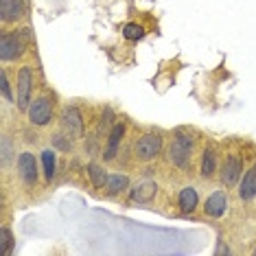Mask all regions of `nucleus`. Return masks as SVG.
Here are the masks:
<instances>
[{
	"mask_svg": "<svg viewBox=\"0 0 256 256\" xmlns=\"http://www.w3.org/2000/svg\"><path fill=\"white\" fill-rule=\"evenodd\" d=\"M190 151H193V138L182 134V136H178L176 140H173L171 149H168V158H171V162L178 166H188Z\"/></svg>",
	"mask_w": 256,
	"mask_h": 256,
	"instance_id": "f257e3e1",
	"label": "nucleus"
},
{
	"mask_svg": "<svg viewBox=\"0 0 256 256\" xmlns=\"http://www.w3.org/2000/svg\"><path fill=\"white\" fill-rule=\"evenodd\" d=\"M24 36L26 33H4L0 40V57L4 62H11L20 57L22 48H24Z\"/></svg>",
	"mask_w": 256,
	"mask_h": 256,
	"instance_id": "f03ea898",
	"label": "nucleus"
},
{
	"mask_svg": "<svg viewBox=\"0 0 256 256\" xmlns=\"http://www.w3.org/2000/svg\"><path fill=\"white\" fill-rule=\"evenodd\" d=\"M162 149V138L158 134H147L136 142V158L138 160H154Z\"/></svg>",
	"mask_w": 256,
	"mask_h": 256,
	"instance_id": "7ed1b4c3",
	"label": "nucleus"
},
{
	"mask_svg": "<svg viewBox=\"0 0 256 256\" xmlns=\"http://www.w3.org/2000/svg\"><path fill=\"white\" fill-rule=\"evenodd\" d=\"M28 118L36 125H46L50 118H53V106L46 96H40L28 106Z\"/></svg>",
	"mask_w": 256,
	"mask_h": 256,
	"instance_id": "20e7f679",
	"label": "nucleus"
},
{
	"mask_svg": "<svg viewBox=\"0 0 256 256\" xmlns=\"http://www.w3.org/2000/svg\"><path fill=\"white\" fill-rule=\"evenodd\" d=\"M31 84H33V74L28 68H22L20 77H18V108L20 110H28L31 106Z\"/></svg>",
	"mask_w": 256,
	"mask_h": 256,
	"instance_id": "39448f33",
	"label": "nucleus"
},
{
	"mask_svg": "<svg viewBox=\"0 0 256 256\" xmlns=\"http://www.w3.org/2000/svg\"><path fill=\"white\" fill-rule=\"evenodd\" d=\"M18 171L22 180H24L26 184H36L38 180V164H36V158H33V154H28V151H24V154H20L18 158Z\"/></svg>",
	"mask_w": 256,
	"mask_h": 256,
	"instance_id": "423d86ee",
	"label": "nucleus"
},
{
	"mask_svg": "<svg viewBox=\"0 0 256 256\" xmlns=\"http://www.w3.org/2000/svg\"><path fill=\"white\" fill-rule=\"evenodd\" d=\"M243 171V162L236 158V156H230L228 160H226V166H224V173H221V180H224L226 186H234L238 176H241Z\"/></svg>",
	"mask_w": 256,
	"mask_h": 256,
	"instance_id": "0eeeda50",
	"label": "nucleus"
},
{
	"mask_svg": "<svg viewBox=\"0 0 256 256\" xmlns=\"http://www.w3.org/2000/svg\"><path fill=\"white\" fill-rule=\"evenodd\" d=\"M64 127L72 134L74 138H79L84 134V120H81V112L77 108H68L64 112Z\"/></svg>",
	"mask_w": 256,
	"mask_h": 256,
	"instance_id": "6e6552de",
	"label": "nucleus"
},
{
	"mask_svg": "<svg viewBox=\"0 0 256 256\" xmlns=\"http://www.w3.org/2000/svg\"><path fill=\"white\" fill-rule=\"evenodd\" d=\"M226 206H228V197H226V193L217 190V193H212L206 200L204 210H206V214H210V217H221L226 212Z\"/></svg>",
	"mask_w": 256,
	"mask_h": 256,
	"instance_id": "1a4fd4ad",
	"label": "nucleus"
},
{
	"mask_svg": "<svg viewBox=\"0 0 256 256\" xmlns=\"http://www.w3.org/2000/svg\"><path fill=\"white\" fill-rule=\"evenodd\" d=\"M0 14H2L4 22H16L24 14L22 0H0Z\"/></svg>",
	"mask_w": 256,
	"mask_h": 256,
	"instance_id": "9d476101",
	"label": "nucleus"
},
{
	"mask_svg": "<svg viewBox=\"0 0 256 256\" xmlns=\"http://www.w3.org/2000/svg\"><path fill=\"white\" fill-rule=\"evenodd\" d=\"M238 195H241V200H252L256 195V168H250L246 173V178H243V182H241V188H238Z\"/></svg>",
	"mask_w": 256,
	"mask_h": 256,
	"instance_id": "9b49d317",
	"label": "nucleus"
},
{
	"mask_svg": "<svg viewBox=\"0 0 256 256\" xmlns=\"http://www.w3.org/2000/svg\"><path fill=\"white\" fill-rule=\"evenodd\" d=\"M123 134H125V125H123V123L114 125L112 134H110L108 149H106V160H112L114 156H116V149H118V142H120V138H123Z\"/></svg>",
	"mask_w": 256,
	"mask_h": 256,
	"instance_id": "f8f14e48",
	"label": "nucleus"
},
{
	"mask_svg": "<svg viewBox=\"0 0 256 256\" xmlns=\"http://www.w3.org/2000/svg\"><path fill=\"white\" fill-rule=\"evenodd\" d=\"M180 206H182L184 212H193L197 208V190L193 186L182 188V193H180Z\"/></svg>",
	"mask_w": 256,
	"mask_h": 256,
	"instance_id": "ddd939ff",
	"label": "nucleus"
},
{
	"mask_svg": "<svg viewBox=\"0 0 256 256\" xmlns=\"http://www.w3.org/2000/svg\"><path fill=\"white\" fill-rule=\"evenodd\" d=\"M156 188H158V186H156L154 182H142L140 186H136V190L132 193V197L136 202H151L154 195H156Z\"/></svg>",
	"mask_w": 256,
	"mask_h": 256,
	"instance_id": "4468645a",
	"label": "nucleus"
},
{
	"mask_svg": "<svg viewBox=\"0 0 256 256\" xmlns=\"http://www.w3.org/2000/svg\"><path fill=\"white\" fill-rule=\"evenodd\" d=\"M127 184H130V180H127V176H108V182H106V188H108V193L110 195H116V193H120V190H125L127 188Z\"/></svg>",
	"mask_w": 256,
	"mask_h": 256,
	"instance_id": "2eb2a0df",
	"label": "nucleus"
},
{
	"mask_svg": "<svg viewBox=\"0 0 256 256\" xmlns=\"http://www.w3.org/2000/svg\"><path fill=\"white\" fill-rule=\"evenodd\" d=\"M42 162H44V176L46 180H50L55 176V151H50V149L42 151Z\"/></svg>",
	"mask_w": 256,
	"mask_h": 256,
	"instance_id": "dca6fc26",
	"label": "nucleus"
},
{
	"mask_svg": "<svg viewBox=\"0 0 256 256\" xmlns=\"http://www.w3.org/2000/svg\"><path fill=\"white\" fill-rule=\"evenodd\" d=\"M214 173V154L212 151H204V160H202V176L204 178H210Z\"/></svg>",
	"mask_w": 256,
	"mask_h": 256,
	"instance_id": "f3484780",
	"label": "nucleus"
},
{
	"mask_svg": "<svg viewBox=\"0 0 256 256\" xmlns=\"http://www.w3.org/2000/svg\"><path fill=\"white\" fill-rule=\"evenodd\" d=\"M11 246H14V236H11L9 228H0V248H2L4 256L11 254Z\"/></svg>",
	"mask_w": 256,
	"mask_h": 256,
	"instance_id": "a211bd4d",
	"label": "nucleus"
},
{
	"mask_svg": "<svg viewBox=\"0 0 256 256\" xmlns=\"http://www.w3.org/2000/svg\"><path fill=\"white\" fill-rule=\"evenodd\" d=\"M90 178H92V182H94V186H98V188L108 182V176L101 171V166H96V164H90Z\"/></svg>",
	"mask_w": 256,
	"mask_h": 256,
	"instance_id": "6ab92c4d",
	"label": "nucleus"
},
{
	"mask_svg": "<svg viewBox=\"0 0 256 256\" xmlns=\"http://www.w3.org/2000/svg\"><path fill=\"white\" fill-rule=\"evenodd\" d=\"M142 26H138V24H125L123 28V36L127 40H138V38H142Z\"/></svg>",
	"mask_w": 256,
	"mask_h": 256,
	"instance_id": "aec40b11",
	"label": "nucleus"
},
{
	"mask_svg": "<svg viewBox=\"0 0 256 256\" xmlns=\"http://www.w3.org/2000/svg\"><path fill=\"white\" fill-rule=\"evenodd\" d=\"M0 81H2V94L7 101H14V96H11V90H9V79H7V72H0Z\"/></svg>",
	"mask_w": 256,
	"mask_h": 256,
	"instance_id": "412c9836",
	"label": "nucleus"
},
{
	"mask_svg": "<svg viewBox=\"0 0 256 256\" xmlns=\"http://www.w3.org/2000/svg\"><path fill=\"white\" fill-rule=\"evenodd\" d=\"M254 254H256V250H254Z\"/></svg>",
	"mask_w": 256,
	"mask_h": 256,
	"instance_id": "4be33fe9",
	"label": "nucleus"
}]
</instances>
